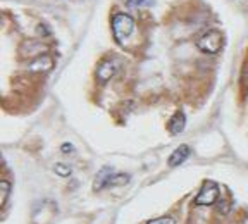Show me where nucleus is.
<instances>
[{"mask_svg":"<svg viewBox=\"0 0 248 224\" xmlns=\"http://www.w3.org/2000/svg\"><path fill=\"white\" fill-rule=\"evenodd\" d=\"M112 176H114V171L110 169V167H104V169H100V173L95 176V181H93V190H95V192L104 190L105 186H108Z\"/></svg>","mask_w":248,"mask_h":224,"instance_id":"8","label":"nucleus"},{"mask_svg":"<svg viewBox=\"0 0 248 224\" xmlns=\"http://www.w3.org/2000/svg\"><path fill=\"white\" fill-rule=\"evenodd\" d=\"M135 31V21L126 12H119L112 17V33L119 45H124Z\"/></svg>","mask_w":248,"mask_h":224,"instance_id":"1","label":"nucleus"},{"mask_svg":"<svg viewBox=\"0 0 248 224\" xmlns=\"http://www.w3.org/2000/svg\"><path fill=\"white\" fill-rule=\"evenodd\" d=\"M52 67H54V61L48 55H40L30 64V71L33 73H45V71H50Z\"/></svg>","mask_w":248,"mask_h":224,"instance_id":"7","label":"nucleus"},{"mask_svg":"<svg viewBox=\"0 0 248 224\" xmlns=\"http://www.w3.org/2000/svg\"><path fill=\"white\" fill-rule=\"evenodd\" d=\"M128 181H129L128 174H114L112 178H110V183H108V186H121V185H126Z\"/></svg>","mask_w":248,"mask_h":224,"instance_id":"10","label":"nucleus"},{"mask_svg":"<svg viewBox=\"0 0 248 224\" xmlns=\"http://www.w3.org/2000/svg\"><path fill=\"white\" fill-rule=\"evenodd\" d=\"M147 224H176L174 219L169 216H164V217H157V219H150L147 221Z\"/></svg>","mask_w":248,"mask_h":224,"instance_id":"13","label":"nucleus"},{"mask_svg":"<svg viewBox=\"0 0 248 224\" xmlns=\"http://www.w3.org/2000/svg\"><path fill=\"white\" fill-rule=\"evenodd\" d=\"M9 195H11V183H9L7 179H2V181H0V205H2V209H4V205L7 204Z\"/></svg>","mask_w":248,"mask_h":224,"instance_id":"9","label":"nucleus"},{"mask_svg":"<svg viewBox=\"0 0 248 224\" xmlns=\"http://www.w3.org/2000/svg\"><path fill=\"white\" fill-rule=\"evenodd\" d=\"M71 150H73V147H71L69 143H64V145H62V152H66L67 154V152H71Z\"/></svg>","mask_w":248,"mask_h":224,"instance_id":"14","label":"nucleus"},{"mask_svg":"<svg viewBox=\"0 0 248 224\" xmlns=\"http://www.w3.org/2000/svg\"><path fill=\"white\" fill-rule=\"evenodd\" d=\"M185 126H186V116H185V112L183 111L174 112V116L170 117L169 124H167L170 135H179V133H183Z\"/></svg>","mask_w":248,"mask_h":224,"instance_id":"6","label":"nucleus"},{"mask_svg":"<svg viewBox=\"0 0 248 224\" xmlns=\"http://www.w3.org/2000/svg\"><path fill=\"white\" fill-rule=\"evenodd\" d=\"M117 69H119V61H116V59H107V61H104L97 69L98 81H100L102 85H105V83L117 73Z\"/></svg>","mask_w":248,"mask_h":224,"instance_id":"4","label":"nucleus"},{"mask_svg":"<svg viewBox=\"0 0 248 224\" xmlns=\"http://www.w3.org/2000/svg\"><path fill=\"white\" fill-rule=\"evenodd\" d=\"M54 171L59 174V176H62V178H67V176L71 174V167L69 166H64V164H55Z\"/></svg>","mask_w":248,"mask_h":224,"instance_id":"12","label":"nucleus"},{"mask_svg":"<svg viewBox=\"0 0 248 224\" xmlns=\"http://www.w3.org/2000/svg\"><path fill=\"white\" fill-rule=\"evenodd\" d=\"M219 195H221V190H219V185H217L216 181H203L197 198H195V204L214 205L219 202Z\"/></svg>","mask_w":248,"mask_h":224,"instance_id":"3","label":"nucleus"},{"mask_svg":"<svg viewBox=\"0 0 248 224\" xmlns=\"http://www.w3.org/2000/svg\"><path fill=\"white\" fill-rule=\"evenodd\" d=\"M224 47V33L219 30H210L197 40V48L203 54L214 55L217 52H221Z\"/></svg>","mask_w":248,"mask_h":224,"instance_id":"2","label":"nucleus"},{"mask_svg":"<svg viewBox=\"0 0 248 224\" xmlns=\"http://www.w3.org/2000/svg\"><path fill=\"white\" fill-rule=\"evenodd\" d=\"M155 0H128L129 7H148V5H154Z\"/></svg>","mask_w":248,"mask_h":224,"instance_id":"11","label":"nucleus"},{"mask_svg":"<svg viewBox=\"0 0 248 224\" xmlns=\"http://www.w3.org/2000/svg\"><path fill=\"white\" fill-rule=\"evenodd\" d=\"M190 154H191V150L188 145H179V147L169 155V160H167V162H169L170 167H176V166H179V164L185 162L186 159L190 157Z\"/></svg>","mask_w":248,"mask_h":224,"instance_id":"5","label":"nucleus"}]
</instances>
